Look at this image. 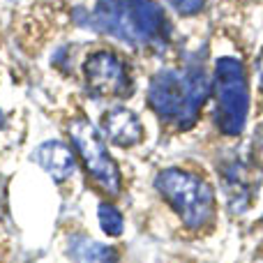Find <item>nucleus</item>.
<instances>
[{"instance_id": "f257e3e1", "label": "nucleus", "mask_w": 263, "mask_h": 263, "mask_svg": "<svg viewBox=\"0 0 263 263\" xmlns=\"http://www.w3.org/2000/svg\"><path fill=\"white\" fill-rule=\"evenodd\" d=\"M92 26L132 49L159 51L168 44L171 23L155 0H97Z\"/></svg>"}, {"instance_id": "f03ea898", "label": "nucleus", "mask_w": 263, "mask_h": 263, "mask_svg": "<svg viewBox=\"0 0 263 263\" xmlns=\"http://www.w3.org/2000/svg\"><path fill=\"white\" fill-rule=\"evenodd\" d=\"M213 83L208 81L203 67L162 69L155 74L148 88V104L159 120L178 129H187L199 120L201 106L205 104Z\"/></svg>"}, {"instance_id": "7ed1b4c3", "label": "nucleus", "mask_w": 263, "mask_h": 263, "mask_svg": "<svg viewBox=\"0 0 263 263\" xmlns=\"http://www.w3.org/2000/svg\"><path fill=\"white\" fill-rule=\"evenodd\" d=\"M155 190L190 231H203L215 219V192L201 176L185 168H164L155 178Z\"/></svg>"}, {"instance_id": "20e7f679", "label": "nucleus", "mask_w": 263, "mask_h": 263, "mask_svg": "<svg viewBox=\"0 0 263 263\" xmlns=\"http://www.w3.org/2000/svg\"><path fill=\"white\" fill-rule=\"evenodd\" d=\"M213 97L215 125L222 134H242L250 116V83H247L245 65L233 55H224L215 63L213 74Z\"/></svg>"}, {"instance_id": "39448f33", "label": "nucleus", "mask_w": 263, "mask_h": 263, "mask_svg": "<svg viewBox=\"0 0 263 263\" xmlns=\"http://www.w3.org/2000/svg\"><path fill=\"white\" fill-rule=\"evenodd\" d=\"M67 134L90 180L106 194H118L120 182H123L120 171L116 166L114 157L109 155V150H106L102 134L95 129V125H90L86 118H72L67 125Z\"/></svg>"}, {"instance_id": "423d86ee", "label": "nucleus", "mask_w": 263, "mask_h": 263, "mask_svg": "<svg viewBox=\"0 0 263 263\" xmlns=\"http://www.w3.org/2000/svg\"><path fill=\"white\" fill-rule=\"evenodd\" d=\"M83 79L95 97H127L132 92V74L116 51L97 49L83 63Z\"/></svg>"}, {"instance_id": "0eeeda50", "label": "nucleus", "mask_w": 263, "mask_h": 263, "mask_svg": "<svg viewBox=\"0 0 263 263\" xmlns=\"http://www.w3.org/2000/svg\"><path fill=\"white\" fill-rule=\"evenodd\" d=\"M102 132L106 141L120 145V148H132L143 139V127L141 120L136 118L134 111L125 106H111L102 114Z\"/></svg>"}, {"instance_id": "6e6552de", "label": "nucleus", "mask_w": 263, "mask_h": 263, "mask_svg": "<svg viewBox=\"0 0 263 263\" xmlns=\"http://www.w3.org/2000/svg\"><path fill=\"white\" fill-rule=\"evenodd\" d=\"M35 159L55 182H65L67 178H72L74 168H77L74 153L63 141H46V143H42L35 150Z\"/></svg>"}, {"instance_id": "1a4fd4ad", "label": "nucleus", "mask_w": 263, "mask_h": 263, "mask_svg": "<svg viewBox=\"0 0 263 263\" xmlns=\"http://www.w3.org/2000/svg\"><path fill=\"white\" fill-rule=\"evenodd\" d=\"M222 187L231 210H245L252 196V173L245 162H229L222 168Z\"/></svg>"}, {"instance_id": "9d476101", "label": "nucleus", "mask_w": 263, "mask_h": 263, "mask_svg": "<svg viewBox=\"0 0 263 263\" xmlns=\"http://www.w3.org/2000/svg\"><path fill=\"white\" fill-rule=\"evenodd\" d=\"M67 256L72 263H118V250L83 233H72L67 240Z\"/></svg>"}, {"instance_id": "9b49d317", "label": "nucleus", "mask_w": 263, "mask_h": 263, "mask_svg": "<svg viewBox=\"0 0 263 263\" xmlns=\"http://www.w3.org/2000/svg\"><path fill=\"white\" fill-rule=\"evenodd\" d=\"M97 215H100V227L106 236L111 238H118L125 229V219H123V213H120L116 205L111 203H100L97 208Z\"/></svg>"}, {"instance_id": "f8f14e48", "label": "nucleus", "mask_w": 263, "mask_h": 263, "mask_svg": "<svg viewBox=\"0 0 263 263\" xmlns=\"http://www.w3.org/2000/svg\"><path fill=\"white\" fill-rule=\"evenodd\" d=\"M168 3L176 12L185 14V16H192V14L201 12V7H203V0H168Z\"/></svg>"}, {"instance_id": "ddd939ff", "label": "nucleus", "mask_w": 263, "mask_h": 263, "mask_svg": "<svg viewBox=\"0 0 263 263\" xmlns=\"http://www.w3.org/2000/svg\"><path fill=\"white\" fill-rule=\"evenodd\" d=\"M259 77H261V86H263V51H261V58H259Z\"/></svg>"}]
</instances>
